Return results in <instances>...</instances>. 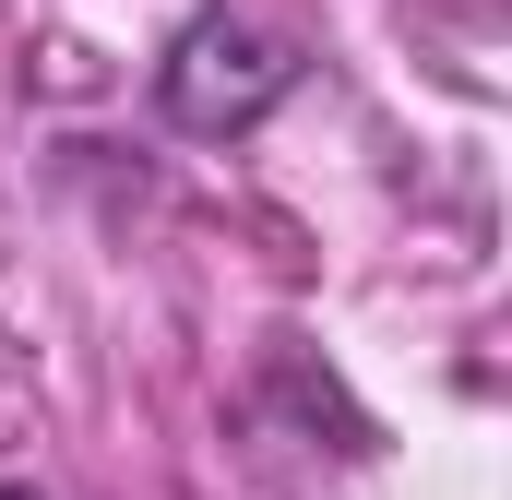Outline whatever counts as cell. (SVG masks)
I'll return each instance as SVG.
<instances>
[{
	"mask_svg": "<svg viewBox=\"0 0 512 500\" xmlns=\"http://www.w3.org/2000/svg\"><path fill=\"white\" fill-rule=\"evenodd\" d=\"M298 48L286 36H262L239 12H191L179 36H167V60H155V108L167 131H191V143H227V131H262L286 96H298Z\"/></svg>",
	"mask_w": 512,
	"mask_h": 500,
	"instance_id": "1",
	"label": "cell"
},
{
	"mask_svg": "<svg viewBox=\"0 0 512 500\" xmlns=\"http://www.w3.org/2000/svg\"><path fill=\"white\" fill-rule=\"evenodd\" d=\"M0 500H36V489H0Z\"/></svg>",
	"mask_w": 512,
	"mask_h": 500,
	"instance_id": "2",
	"label": "cell"
}]
</instances>
